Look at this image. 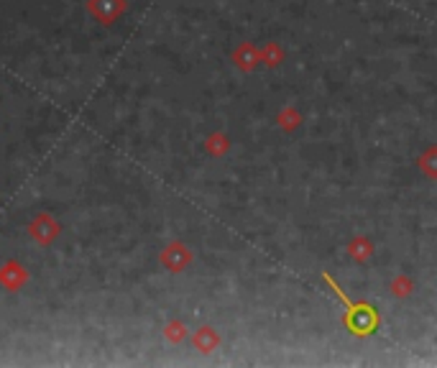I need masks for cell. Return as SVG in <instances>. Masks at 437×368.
Returning <instances> with one entry per match:
<instances>
[{
    "label": "cell",
    "instance_id": "cell-1",
    "mask_svg": "<svg viewBox=\"0 0 437 368\" xmlns=\"http://www.w3.org/2000/svg\"><path fill=\"white\" fill-rule=\"evenodd\" d=\"M88 8L100 24L110 26L113 21L126 10V0H90Z\"/></svg>",
    "mask_w": 437,
    "mask_h": 368
},
{
    "label": "cell",
    "instance_id": "cell-7",
    "mask_svg": "<svg viewBox=\"0 0 437 368\" xmlns=\"http://www.w3.org/2000/svg\"><path fill=\"white\" fill-rule=\"evenodd\" d=\"M371 251V248H368L366 243H361V241H353L350 243V253H353V256H358V259H363V256H366V253Z\"/></svg>",
    "mask_w": 437,
    "mask_h": 368
},
{
    "label": "cell",
    "instance_id": "cell-6",
    "mask_svg": "<svg viewBox=\"0 0 437 368\" xmlns=\"http://www.w3.org/2000/svg\"><path fill=\"white\" fill-rule=\"evenodd\" d=\"M164 335H167L172 343H179V340H184V335H187V333H184L182 322H169L167 330H164Z\"/></svg>",
    "mask_w": 437,
    "mask_h": 368
},
{
    "label": "cell",
    "instance_id": "cell-4",
    "mask_svg": "<svg viewBox=\"0 0 437 368\" xmlns=\"http://www.w3.org/2000/svg\"><path fill=\"white\" fill-rule=\"evenodd\" d=\"M26 279H28V274H26V269L21 266V264H6V266L0 269V284L3 287H8L10 291H16V289H21L26 284Z\"/></svg>",
    "mask_w": 437,
    "mask_h": 368
},
{
    "label": "cell",
    "instance_id": "cell-3",
    "mask_svg": "<svg viewBox=\"0 0 437 368\" xmlns=\"http://www.w3.org/2000/svg\"><path fill=\"white\" fill-rule=\"evenodd\" d=\"M161 264H164L169 271H182V269L190 264V251L184 248L182 243H172L167 251L161 253Z\"/></svg>",
    "mask_w": 437,
    "mask_h": 368
},
{
    "label": "cell",
    "instance_id": "cell-2",
    "mask_svg": "<svg viewBox=\"0 0 437 368\" xmlns=\"http://www.w3.org/2000/svg\"><path fill=\"white\" fill-rule=\"evenodd\" d=\"M59 223H54V220L49 218V215H39V218H33L31 227H28V233H31V238L36 243H44V246H49V243L54 241L56 235H59Z\"/></svg>",
    "mask_w": 437,
    "mask_h": 368
},
{
    "label": "cell",
    "instance_id": "cell-5",
    "mask_svg": "<svg viewBox=\"0 0 437 368\" xmlns=\"http://www.w3.org/2000/svg\"><path fill=\"white\" fill-rule=\"evenodd\" d=\"M195 345H197L199 351L202 353H210L215 348V345H217V335H215L213 330L210 328H202L197 333V335H195Z\"/></svg>",
    "mask_w": 437,
    "mask_h": 368
}]
</instances>
